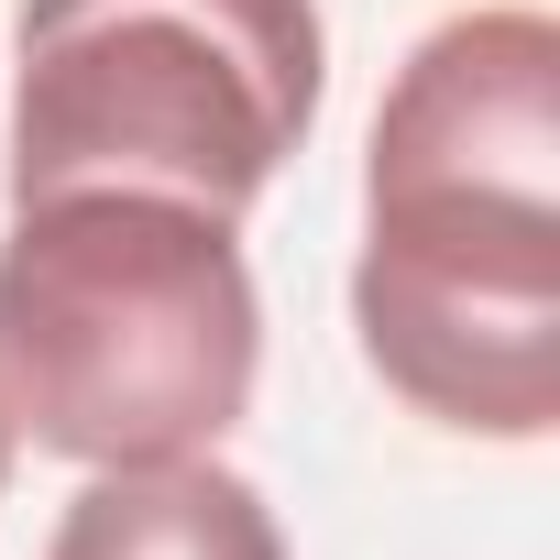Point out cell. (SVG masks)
Wrapping results in <instances>:
<instances>
[{"instance_id":"obj_5","label":"cell","mask_w":560,"mask_h":560,"mask_svg":"<svg viewBox=\"0 0 560 560\" xmlns=\"http://www.w3.org/2000/svg\"><path fill=\"white\" fill-rule=\"evenodd\" d=\"M0 494H12V429H0Z\"/></svg>"},{"instance_id":"obj_3","label":"cell","mask_w":560,"mask_h":560,"mask_svg":"<svg viewBox=\"0 0 560 560\" xmlns=\"http://www.w3.org/2000/svg\"><path fill=\"white\" fill-rule=\"evenodd\" d=\"M319 0H12L0 187H165L253 209L319 132Z\"/></svg>"},{"instance_id":"obj_4","label":"cell","mask_w":560,"mask_h":560,"mask_svg":"<svg viewBox=\"0 0 560 560\" xmlns=\"http://www.w3.org/2000/svg\"><path fill=\"white\" fill-rule=\"evenodd\" d=\"M45 560H287V527L253 472H231L220 451H176V462L89 472Z\"/></svg>"},{"instance_id":"obj_1","label":"cell","mask_w":560,"mask_h":560,"mask_svg":"<svg viewBox=\"0 0 560 560\" xmlns=\"http://www.w3.org/2000/svg\"><path fill=\"white\" fill-rule=\"evenodd\" d=\"M352 341L451 440L538 451L560 429V23L538 0H472L385 78Z\"/></svg>"},{"instance_id":"obj_2","label":"cell","mask_w":560,"mask_h":560,"mask_svg":"<svg viewBox=\"0 0 560 560\" xmlns=\"http://www.w3.org/2000/svg\"><path fill=\"white\" fill-rule=\"evenodd\" d=\"M264 374L231 209L165 187H45L0 220V429L78 472L220 451Z\"/></svg>"}]
</instances>
